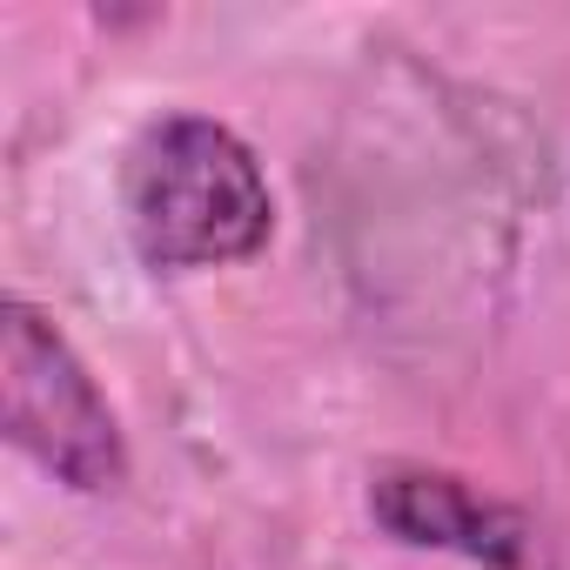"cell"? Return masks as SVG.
<instances>
[{
  "label": "cell",
  "mask_w": 570,
  "mask_h": 570,
  "mask_svg": "<svg viewBox=\"0 0 570 570\" xmlns=\"http://www.w3.org/2000/svg\"><path fill=\"white\" fill-rule=\"evenodd\" d=\"M121 208L148 268L248 262L275 228V202L255 155L202 115H168L141 128L121 168Z\"/></svg>",
  "instance_id": "obj_1"
},
{
  "label": "cell",
  "mask_w": 570,
  "mask_h": 570,
  "mask_svg": "<svg viewBox=\"0 0 570 570\" xmlns=\"http://www.w3.org/2000/svg\"><path fill=\"white\" fill-rule=\"evenodd\" d=\"M0 423L14 450H28L81 497H101L128 476V443L108 396L81 370L68 336L28 303L0 309Z\"/></svg>",
  "instance_id": "obj_2"
},
{
  "label": "cell",
  "mask_w": 570,
  "mask_h": 570,
  "mask_svg": "<svg viewBox=\"0 0 570 570\" xmlns=\"http://www.w3.org/2000/svg\"><path fill=\"white\" fill-rule=\"evenodd\" d=\"M370 510L390 537L423 543V550H463L503 570L530 563V523L523 510L483 497L476 483L450 476V470H423V463H390L370 476Z\"/></svg>",
  "instance_id": "obj_3"
}]
</instances>
